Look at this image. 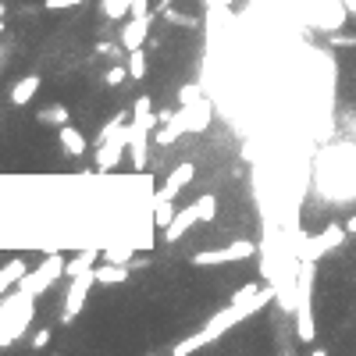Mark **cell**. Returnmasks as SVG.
<instances>
[{"instance_id": "6da1fadb", "label": "cell", "mask_w": 356, "mask_h": 356, "mask_svg": "<svg viewBox=\"0 0 356 356\" xmlns=\"http://www.w3.org/2000/svg\"><path fill=\"white\" fill-rule=\"evenodd\" d=\"M36 317V296L25 289H14L0 300V349L14 346Z\"/></svg>"}, {"instance_id": "7a4b0ae2", "label": "cell", "mask_w": 356, "mask_h": 356, "mask_svg": "<svg viewBox=\"0 0 356 356\" xmlns=\"http://www.w3.org/2000/svg\"><path fill=\"white\" fill-rule=\"evenodd\" d=\"M214 111H211V103H207L203 96L193 100V103H182V107L171 114V121H164L160 125V132H157V143L160 146H175V139L182 132H203L207 125H211Z\"/></svg>"}, {"instance_id": "3957f363", "label": "cell", "mask_w": 356, "mask_h": 356, "mask_svg": "<svg viewBox=\"0 0 356 356\" xmlns=\"http://www.w3.org/2000/svg\"><path fill=\"white\" fill-rule=\"evenodd\" d=\"M65 257L61 253H50V257H43V264L39 267H32V271H25V278L18 282V289H25V292H32V296L39 300L43 292L50 289V285H57V278L65 275Z\"/></svg>"}, {"instance_id": "277c9868", "label": "cell", "mask_w": 356, "mask_h": 356, "mask_svg": "<svg viewBox=\"0 0 356 356\" xmlns=\"http://www.w3.org/2000/svg\"><path fill=\"white\" fill-rule=\"evenodd\" d=\"M257 257V246L249 239H239V242H228L221 249H203V253H193L189 260L196 267H218V264H239V260H249Z\"/></svg>"}, {"instance_id": "5b68a950", "label": "cell", "mask_w": 356, "mask_h": 356, "mask_svg": "<svg viewBox=\"0 0 356 356\" xmlns=\"http://www.w3.org/2000/svg\"><path fill=\"white\" fill-rule=\"evenodd\" d=\"M96 285V275H93V267L90 271H82V275L68 278V292H65V310H61V324H75V317L82 313V306H86L90 300V289Z\"/></svg>"}, {"instance_id": "8992f818", "label": "cell", "mask_w": 356, "mask_h": 356, "mask_svg": "<svg viewBox=\"0 0 356 356\" xmlns=\"http://www.w3.org/2000/svg\"><path fill=\"white\" fill-rule=\"evenodd\" d=\"M129 139H132V125H125V129H118L111 139L96 143V171H114V167L121 164V157H125Z\"/></svg>"}, {"instance_id": "52a82bcc", "label": "cell", "mask_w": 356, "mask_h": 356, "mask_svg": "<svg viewBox=\"0 0 356 356\" xmlns=\"http://www.w3.org/2000/svg\"><path fill=\"white\" fill-rule=\"evenodd\" d=\"M346 235H349V228H342V224H328V228H321V232L303 246V257H306V260H321L324 253H331L335 246H342Z\"/></svg>"}, {"instance_id": "ba28073f", "label": "cell", "mask_w": 356, "mask_h": 356, "mask_svg": "<svg viewBox=\"0 0 356 356\" xmlns=\"http://www.w3.org/2000/svg\"><path fill=\"white\" fill-rule=\"evenodd\" d=\"M193 175H196V164L193 160H185V164H178V167H171V175H167V182H164V189L157 193V196H164V200H175L185 185L193 182Z\"/></svg>"}, {"instance_id": "9c48e42d", "label": "cell", "mask_w": 356, "mask_h": 356, "mask_svg": "<svg viewBox=\"0 0 356 356\" xmlns=\"http://www.w3.org/2000/svg\"><path fill=\"white\" fill-rule=\"evenodd\" d=\"M200 221V207L193 203V207H185V211H178L175 214V221L164 228V235H167V242H178V239H185V232Z\"/></svg>"}, {"instance_id": "30bf717a", "label": "cell", "mask_w": 356, "mask_h": 356, "mask_svg": "<svg viewBox=\"0 0 356 356\" xmlns=\"http://www.w3.org/2000/svg\"><path fill=\"white\" fill-rule=\"evenodd\" d=\"M150 22L154 18H132V22L121 29V47L125 50H139L146 43V36H150Z\"/></svg>"}, {"instance_id": "8fae6325", "label": "cell", "mask_w": 356, "mask_h": 356, "mask_svg": "<svg viewBox=\"0 0 356 356\" xmlns=\"http://www.w3.org/2000/svg\"><path fill=\"white\" fill-rule=\"evenodd\" d=\"M129 271H132V264H107L103 260L100 267H93V275H96V285H125L129 282Z\"/></svg>"}, {"instance_id": "7c38bea8", "label": "cell", "mask_w": 356, "mask_h": 356, "mask_svg": "<svg viewBox=\"0 0 356 356\" xmlns=\"http://www.w3.org/2000/svg\"><path fill=\"white\" fill-rule=\"evenodd\" d=\"M57 143L65 146L68 157H82V154H86V136H82L75 125H61V129H57Z\"/></svg>"}, {"instance_id": "4fadbf2b", "label": "cell", "mask_w": 356, "mask_h": 356, "mask_svg": "<svg viewBox=\"0 0 356 356\" xmlns=\"http://www.w3.org/2000/svg\"><path fill=\"white\" fill-rule=\"evenodd\" d=\"M39 86H43V82H39V75H25V78H18V82H14L8 96H11L14 107H25V103L39 93Z\"/></svg>"}, {"instance_id": "5bb4252c", "label": "cell", "mask_w": 356, "mask_h": 356, "mask_svg": "<svg viewBox=\"0 0 356 356\" xmlns=\"http://www.w3.org/2000/svg\"><path fill=\"white\" fill-rule=\"evenodd\" d=\"M25 278V260L22 257H11L4 267H0V296H8V292Z\"/></svg>"}, {"instance_id": "9a60e30c", "label": "cell", "mask_w": 356, "mask_h": 356, "mask_svg": "<svg viewBox=\"0 0 356 356\" xmlns=\"http://www.w3.org/2000/svg\"><path fill=\"white\" fill-rule=\"evenodd\" d=\"M146 136H150V129H143V125H136V121H132L129 150H132V167H136V171H143L146 160H150V154H146Z\"/></svg>"}, {"instance_id": "2e32d148", "label": "cell", "mask_w": 356, "mask_h": 356, "mask_svg": "<svg viewBox=\"0 0 356 356\" xmlns=\"http://www.w3.org/2000/svg\"><path fill=\"white\" fill-rule=\"evenodd\" d=\"M132 121L136 125H143V129H160V118L154 114V100L150 96H139L136 103H132Z\"/></svg>"}, {"instance_id": "e0dca14e", "label": "cell", "mask_w": 356, "mask_h": 356, "mask_svg": "<svg viewBox=\"0 0 356 356\" xmlns=\"http://www.w3.org/2000/svg\"><path fill=\"white\" fill-rule=\"evenodd\" d=\"M96 257H100V249H82L78 257H72V260L65 264V275L75 278V275H82V271H90V267L96 264Z\"/></svg>"}, {"instance_id": "ac0fdd59", "label": "cell", "mask_w": 356, "mask_h": 356, "mask_svg": "<svg viewBox=\"0 0 356 356\" xmlns=\"http://www.w3.org/2000/svg\"><path fill=\"white\" fill-rule=\"evenodd\" d=\"M175 214H178V211H175L171 200H164V196L154 200V224H157V228H167V224L175 221Z\"/></svg>"}, {"instance_id": "d6986e66", "label": "cell", "mask_w": 356, "mask_h": 356, "mask_svg": "<svg viewBox=\"0 0 356 356\" xmlns=\"http://www.w3.org/2000/svg\"><path fill=\"white\" fill-rule=\"evenodd\" d=\"M203 346H211V335L196 331V335H189V339H182L171 353H175V356H189V353H196V349H203Z\"/></svg>"}, {"instance_id": "ffe728a7", "label": "cell", "mask_w": 356, "mask_h": 356, "mask_svg": "<svg viewBox=\"0 0 356 356\" xmlns=\"http://www.w3.org/2000/svg\"><path fill=\"white\" fill-rule=\"evenodd\" d=\"M68 107H65V103H54V107H43V111H39V121H43V125H57V129H61V125H68Z\"/></svg>"}, {"instance_id": "44dd1931", "label": "cell", "mask_w": 356, "mask_h": 356, "mask_svg": "<svg viewBox=\"0 0 356 356\" xmlns=\"http://www.w3.org/2000/svg\"><path fill=\"white\" fill-rule=\"evenodd\" d=\"M125 61H129V75L132 78H143L146 72H150V61H146V50L139 47V50H129V57H125Z\"/></svg>"}, {"instance_id": "7402d4cb", "label": "cell", "mask_w": 356, "mask_h": 356, "mask_svg": "<svg viewBox=\"0 0 356 356\" xmlns=\"http://www.w3.org/2000/svg\"><path fill=\"white\" fill-rule=\"evenodd\" d=\"M132 11V0H100V14L103 18H125Z\"/></svg>"}, {"instance_id": "603a6c76", "label": "cell", "mask_w": 356, "mask_h": 356, "mask_svg": "<svg viewBox=\"0 0 356 356\" xmlns=\"http://www.w3.org/2000/svg\"><path fill=\"white\" fill-rule=\"evenodd\" d=\"M100 260H107V264H132V253H129V246H111V249H103Z\"/></svg>"}, {"instance_id": "cb8c5ba5", "label": "cell", "mask_w": 356, "mask_h": 356, "mask_svg": "<svg viewBox=\"0 0 356 356\" xmlns=\"http://www.w3.org/2000/svg\"><path fill=\"white\" fill-rule=\"evenodd\" d=\"M196 207H200V221H214L218 218V200L207 193V196H200L196 200Z\"/></svg>"}, {"instance_id": "d4e9b609", "label": "cell", "mask_w": 356, "mask_h": 356, "mask_svg": "<svg viewBox=\"0 0 356 356\" xmlns=\"http://www.w3.org/2000/svg\"><path fill=\"white\" fill-rule=\"evenodd\" d=\"M164 22H167V25H182V29H193V25H196V18H189V14H178V11H171V8H167V11H164Z\"/></svg>"}, {"instance_id": "484cf974", "label": "cell", "mask_w": 356, "mask_h": 356, "mask_svg": "<svg viewBox=\"0 0 356 356\" xmlns=\"http://www.w3.org/2000/svg\"><path fill=\"white\" fill-rule=\"evenodd\" d=\"M125 78H132V75H129V65H125V68L114 65V68H107V75H103V82H107V86H121Z\"/></svg>"}, {"instance_id": "4316f807", "label": "cell", "mask_w": 356, "mask_h": 356, "mask_svg": "<svg viewBox=\"0 0 356 356\" xmlns=\"http://www.w3.org/2000/svg\"><path fill=\"white\" fill-rule=\"evenodd\" d=\"M78 4H86V0H43V8L47 11H72Z\"/></svg>"}, {"instance_id": "83f0119b", "label": "cell", "mask_w": 356, "mask_h": 356, "mask_svg": "<svg viewBox=\"0 0 356 356\" xmlns=\"http://www.w3.org/2000/svg\"><path fill=\"white\" fill-rule=\"evenodd\" d=\"M29 346H32L36 353H43V349L50 346V328H39V331L32 335V342H29Z\"/></svg>"}, {"instance_id": "f1b7e54d", "label": "cell", "mask_w": 356, "mask_h": 356, "mask_svg": "<svg viewBox=\"0 0 356 356\" xmlns=\"http://www.w3.org/2000/svg\"><path fill=\"white\" fill-rule=\"evenodd\" d=\"M96 54H111L114 61L129 57V50H125V47H118V43H96Z\"/></svg>"}, {"instance_id": "f546056e", "label": "cell", "mask_w": 356, "mask_h": 356, "mask_svg": "<svg viewBox=\"0 0 356 356\" xmlns=\"http://www.w3.org/2000/svg\"><path fill=\"white\" fill-rule=\"evenodd\" d=\"M150 11H154L150 0H132V11H129V14H132V18H154Z\"/></svg>"}, {"instance_id": "4dcf8cb0", "label": "cell", "mask_w": 356, "mask_h": 356, "mask_svg": "<svg viewBox=\"0 0 356 356\" xmlns=\"http://www.w3.org/2000/svg\"><path fill=\"white\" fill-rule=\"evenodd\" d=\"M331 47H356V36H346V32H331Z\"/></svg>"}, {"instance_id": "1f68e13d", "label": "cell", "mask_w": 356, "mask_h": 356, "mask_svg": "<svg viewBox=\"0 0 356 356\" xmlns=\"http://www.w3.org/2000/svg\"><path fill=\"white\" fill-rule=\"evenodd\" d=\"M178 100H182V103H193V100H200V86H193V82H189V86H182Z\"/></svg>"}, {"instance_id": "d6a6232c", "label": "cell", "mask_w": 356, "mask_h": 356, "mask_svg": "<svg viewBox=\"0 0 356 356\" xmlns=\"http://www.w3.org/2000/svg\"><path fill=\"white\" fill-rule=\"evenodd\" d=\"M342 8H346L349 14H356V0H342Z\"/></svg>"}, {"instance_id": "836d02e7", "label": "cell", "mask_w": 356, "mask_h": 356, "mask_svg": "<svg viewBox=\"0 0 356 356\" xmlns=\"http://www.w3.org/2000/svg\"><path fill=\"white\" fill-rule=\"evenodd\" d=\"M346 228H349V235H356V214H353V218L346 221Z\"/></svg>"}]
</instances>
